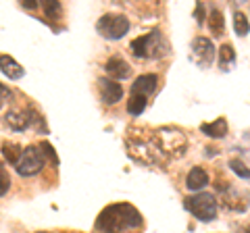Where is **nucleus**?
Listing matches in <instances>:
<instances>
[{
	"mask_svg": "<svg viewBox=\"0 0 250 233\" xmlns=\"http://www.w3.org/2000/svg\"><path fill=\"white\" fill-rule=\"evenodd\" d=\"M142 214L131 204H111L106 206L96 219V229L100 233H123L125 229H138L142 227Z\"/></svg>",
	"mask_w": 250,
	"mask_h": 233,
	"instance_id": "1",
	"label": "nucleus"
},
{
	"mask_svg": "<svg viewBox=\"0 0 250 233\" xmlns=\"http://www.w3.org/2000/svg\"><path fill=\"white\" fill-rule=\"evenodd\" d=\"M129 48L134 52V57L138 58H161L169 54V42L165 40V36L159 29H154V32L134 40Z\"/></svg>",
	"mask_w": 250,
	"mask_h": 233,
	"instance_id": "2",
	"label": "nucleus"
},
{
	"mask_svg": "<svg viewBox=\"0 0 250 233\" xmlns=\"http://www.w3.org/2000/svg\"><path fill=\"white\" fill-rule=\"evenodd\" d=\"M184 206L190 211L198 221H215L217 219V202L213 194H196L184 200Z\"/></svg>",
	"mask_w": 250,
	"mask_h": 233,
	"instance_id": "3",
	"label": "nucleus"
},
{
	"mask_svg": "<svg viewBox=\"0 0 250 233\" xmlns=\"http://www.w3.org/2000/svg\"><path fill=\"white\" fill-rule=\"evenodd\" d=\"M98 32L106 40H121V38L129 32V19L125 15L108 13L98 21Z\"/></svg>",
	"mask_w": 250,
	"mask_h": 233,
	"instance_id": "4",
	"label": "nucleus"
},
{
	"mask_svg": "<svg viewBox=\"0 0 250 233\" xmlns=\"http://www.w3.org/2000/svg\"><path fill=\"white\" fill-rule=\"evenodd\" d=\"M17 173L21 177H34L44 169V152L38 148V146H27L25 150L21 152L19 162L15 165Z\"/></svg>",
	"mask_w": 250,
	"mask_h": 233,
	"instance_id": "5",
	"label": "nucleus"
},
{
	"mask_svg": "<svg viewBox=\"0 0 250 233\" xmlns=\"http://www.w3.org/2000/svg\"><path fill=\"white\" fill-rule=\"evenodd\" d=\"M156 142H159V150H165L169 154H182L186 150V136L173 127H163L156 134Z\"/></svg>",
	"mask_w": 250,
	"mask_h": 233,
	"instance_id": "6",
	"label": "nucleus"
},
{
	"mask_svg": "<svg viewBox=\"0 0 250 233\" xmlns=\"http://www.w3.org/2000/svg\"><path fill=\"white\" fill-rule=\"evenodd\" d=\"M127 150H129V156L138 162H142V165H152V162H156L159 160L156 152H161V150L152 148L150 144L142 142V139H127Z\"/></svg>",
	"mask_w": 250,
	"mask_h": 233,
	"instance_id": "7",
	"label": "nucleus"
},
{
	"mask_svg": "<svg viewBox=\"0 0 250 233\" xmlns=\"http://www.w3.org/2000/svg\"><path fill=\"white\" fill-rule=\"evenodd\" d=\"M192 58L200 67H208L215 60V46L208 38H196L192 42Z\"/></svg>",
	"mask_w": 250,
	"mask_h": 233,
	"instance_id": "8",
	"label": "nucleus"
},
{
	"mask_svg": "<svg viewBox=\"0 0 250 233\" xmlns=\"http://www.w3.org/2000/svg\"><path fill=\"white\" fill-rule=\"evenodd\" d=\"M98 92L104 104H117L123 98V88L117 81L108 79V77H100L98 79Z\"/></svg>",
	"mask_w": 250,
	"mask_h": 233,
	"instance_id": "9",
	"label": "nucleus"
},
{
	"mask_svg": "<svg viewBox=\"0 0 250 233\" xmlns=\"http://www.w3.org/2000/svg\"><path fill=\"white\" fill-rule=\"evenodd\" d=\"M104 71L108 73V77H113V81H117V79H127V77L131 75V67H129V63L125 58L113 57V58L106 60Z\"/></svg>",
	"mask_w": 250,
	"mask_h": 233,
	"instance_id": "10",
	"label": "nucleus"
},
{
	"mask_svg": "<svg viewBox=\"0 0 250 233\" xmlns=\"http://www.w3.org/2000/svg\"><path fill=\"white\" fill-rule=\"evenodd\" d=\"M156 85H159V77L148 73V75H140L138 79L134 81V85H131V94H142V96H148L152 94V92L156 90Z\"/></svg>",
	"mask_w": 250,
	"mask_h": 233,
	"instance_id": "11",
	"label": "nucleus"
},
{
	"mask_svg": "<svg viewBox=\"0 0 250 233\" xmlns=\"http://www.w3.org/2000/svg\"><path fill=\"white\" fill-rule=\"evenodd\" d=\"M4 123L13 131H25L34 121L29 119V113H25V111H9L4 116Z\"/></svg>",
	"mask_w": 250,
	"mask_h": 233,
	"instance_id": "12",
	"label": "nucleus"
},
{
	"mask_svg": "<svg viewBox=\"0 0 250 233\" xmlns=\"http://www.w3.org/2000/svg\"><path fill=\"white\" fill-rule=\"evenodd\" d=\"M208 185V173L202 167H194L186 177V188L190 192H198Z\"/></svg>",
	"mask_w": 250,
	"mask_h": 233,
	"instance_id": "13",
	"label": "nucleus"
},
{
	"mask_svg": "<svg viewBox=\"0 0 250 233\" xmlns=\"http://www.w3.org/2000/svg\"><path fill=\"white\" fill-rule=\"evenodd\" d=\"M0 69H2V73L9 77V79H21L23 75H25V69H23L17 60L13 57H0Z\"/></svg>",
	"mask_w": 250,
	"mask_h": 233,
	"instance_id": "14",
	"label": "nucleus"
},
{
	"mask_svg": "<svg viewBox=\"0 0 250 233\" xmlns=\"http://www.w3.org/2000/svg\"><path fill=\"white\" fill-rule=\"evenodd\" d=\"M200 131L202 134H207L208 137H225L228 136V121L225 119H217L213 123H202L200 125Z\"/></svg>",
	"mask_w": 250,
	"mask_h": 233,
	"instance_id": "15",
	"label": "nucleus"
},
{
	"mask_svg": "<svg viewBox=\"0 0 250 233\" xmlns=\"http://www.w3.org/2000/svg\"><path fill=\"white\" fill-rule=\"evenodd\" d=\"M233 63H236V52H233L229 44H223L221 48H219V67H221L223 71H229Z\"/></svg>",
	"mask_w": 250,
	"mask_h": 233,
	"instance_id": "16",
	"label": "nucleus"
},
{
	"mask_svg": "<svg viewBox=\"0 0 250 233\" xmlns=\"http://www.w3.org/2000/svg\"><path fill=\"white\" fill-rule=\"evenodd\" d=\"M207 19H208V29L213 32V36H223V32H225V19H223L221 11L213 9Z\"/></svg>",
	"mask_w": 250,
	"mask_h": 233,
	"instance_id": "17",
	"label": "nucleus"
},
{
	"mask_svg": "<svg viewBox=\"0 0 250 233\" xmlns=\"http://www.w3.org/2000/svg\"><path fill=\"white\" fill-rule=\"evenodd\" d=\"M144 111H146V96H142V94H131L129 100H127V113L138 116V115H142Z\"/></svg>",
	"mask_w": 250,
	"mask_h": 233,
	"instance_id": "18",
	"label": "nucleus"
},
{
	"mask_svg": "<svg viewBox=\"0 0 250 233\" xmlns=\"http://www.w3.org/2000/svg\"><path fill=\"white\" fill-rule=\"evenodd\" d=\"M21 152H23V148L19 144H13V142L2 144V156L9 160V165H17L21 158Z\"/></svg>",
	"mask_w": 250,
	"mask_h": 233,
	"instance_id": "19",
	"label": "nucleus"
},
{
	"mask_svg": "<svg viewBox=\"0 0 250 233\" xmlns=\"http://www.w3.org/2000/svg\"><path fill=\"white\" fill-rule=\"evenodd\" d=\"M233 29H236L238 36H248L250 32V23L244 13H236L233 15Z\"/></svg>",
	"mask_w": 250,
	"mask_h": 233,
	"instance_id": "20",
	"label": "nucleus"
},
{
	"mask_svg": "<svg viewBox=\"0 0 250 233\" xmlns=\"http://www.w3.org/2000/svg\"><path fill=\"white\" fill-rule=\"evenodd\" d=\"M229 169H231L238 177H242V179H250V169H248L240 158H231V160H229Z\"/></svg>",
	"mask_w": 250,
	"mask_h": 233,
	"instance_id": "21",
	"label": "nucleus"
},
{
	"mask_svg": "<svg viewBox=\"0 0 250 233\" xmlns=\"http://www.w3.org/2000/svg\"><path fill=\"white\" fill-rule=\"evenodd\" d=\"M9 188H11V177L6 173L4 165L0 162V196H4V194L9 192Z\"/></svg>",
	"mask_w": 250,
	"mask_h": 233,
	"instance_id": "22",
	"label": "nucleus"
},
{
	"mask_svg": "<svg viewBox=\"0 0 250 233\" xmlns=\"http://www.w3.org/2000/svg\"><path fill=\"white\" fill-rule=\"evenodd\" d=\"M42 11L48 15V17H54V15H59L61 4L57 2V0H48V2H42Z\"/></svg>",
	"mask_w": 250,
	"mask_h": 233,
	"instance_id": "23",
	"label": "nucleus"
},
{
	"mask_svg": "<svg viewBox=\"0 0 250 233\" xmlns=\"http://www.w3.org/2000/svg\"><path fill=\"white\" fill-rule=\"evenodd\" d=\"M40 150L44 152V156H48V158L52 160V165H59V158H57V154H54V148H52V146H50L48 142H42Z\"/></svg>",
	"mask_w": 250,
	"mask_h": 233,
	"instance_id": "24",
	"label": "nucleus"
},
{
	"mask_svg": "<svg viewBox=\"0 0 250 233\" xmlns=\"http://www.w3.org/2000/svg\"><path fill=\"white\" fill-rule=\"evenodd\" d=\"M205 4H202V2H198L196 4V23H198V25H202V23H205Z\"/></svg>",
	"mask_w": 250,
	"mask_h": 233,
	"instance_id": "25",
	"label": "nucleus"
},
{
	"mask_svg": "<svg viewBox=\"0 0 250 233\" xmlns=\"http://www.w3.org/2000/svg\"><path fill=\"white\" fill-rule=\"evenodd\" d=\"M9 96H11V90L2 85V88H0V108L4 106V102H6V98H9Z\"/></svg>",
	"mask_w": 250,
	"mask_h": 233,
	"instance_id": "26",
	"label": "nucleus"
},
{
	"mask_svg": "<svg viewBox=\"0 0 250 233\" xmlns=\"http://www.w3.org/2000/svg\"><path fill=\"white\" fill-rule=\"evenodd\" d=\"M23 9H38V2L36 0H23Z\"/></svg>",
	"mask_w": 250,
	"mask_h": 233,
	"instance_id": "27",
	"label": "nucleus"
},
{
	"mask_svg": "<svg viewBox=\"0 0 250 233\" xmlns=\"http://www.w3.org/2000/svg\"><path fill=\"white\" fill-rule=\"evenodd\" d=\"M38 233H48V231H38Z\"/></svg>",
	"mask_w": 250,
	"mask_h": 233,
	"instance_id": "28",
	"label": "nucleus"
}]
</instances>
